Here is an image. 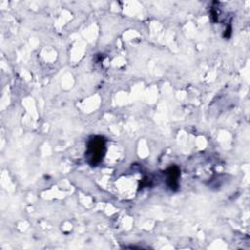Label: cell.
Returning <instances> with one entry per match:
<instances>
[{
	"label": "cell",
	"mask_w": 250,
	"mask_h": 250,
	"mask_svg": "<svg viewBox=\"0 0 250 250\" xmlns=\"http://www.w3.org/2000/svg\"><path fill=\"white\" fill-rule=\"evenodd\" d=\"M105 154V140L101 136L92 137L87 144L85 158L91 166L98 165Z\"/></svg>",
	"instance_id": "cell-1"
},
{
	"label": "cell",
	"mask_w": 250,
	"mask_h": 250,
	"mask_svg": "<svg viewBox=\"0 0 250 250\" xmlns=\"http://www.w3.org/2000/svg\"><path fill=\"white\" fill-rule=\"evenodd\" d=\"M166 184L172 190H177L179 188V178H180V169L173 165L170 166L166 171Z\"/></svg>",
	"instance_id": "cell-2"
}]
</instances>
